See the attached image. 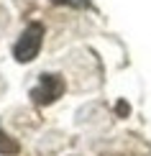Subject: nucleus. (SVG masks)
Returning <instances> with one entry per match:
<instances>
[{
  "instance_id": "nucleus-1",
  "label": "nucleus",
  "mask_w": 151,
  "mask_h": 156,
  "mask_svg": "<svg viewBox=\"0 0 151 156\" xmlns=\"http://www.w3.org/2000/svg\"><path fill=\"white\" fill-rule=\"evenodd\" d=\"M41 44H44V26L41 23H28L26 26V31L21 34V38L16 41V46H13V56H16V62H34L38 56V51H41Z\"/></svg>"
},
{
  "instance_id": "nucleus-2",
  "label": "nucleus",
  "mask_w": 151,
  "mask_h": 156,
  "mask_svg": "<svg viewBox=\"0 0 151 156\" xmlns=\"http://www.w3.org/2000/svg\"><path fill=\"white\" fill-rule=\"evenodd\" d=\"M64 95V80L59 74H41L38 77V84L31 90V100L36 105H49V102L59 100Z\"/></svg>"
},
{
  "instance_id": "nucleus-3",
  "label": "nucleus",
  "mask_w": 151,
  "mask_h": 156,
  "mask_svg": "<svg viewBox=\"0 0 151 156\" xmlns=\"http://www.w3.org/2000/svg\"><path fill=\"white\" fill-rule=\"evenodd\" d=\"M18 151H21V144L10 138L5 131H0V156H16Z\"/></svg>"
},
{
  "instance_id": "nucleus-4",
  "label": "nucleus",
  "mask_w": 151,
  "mask_h": 156,
  "mask_svg": "<svg viewBox=\"0 0 151 156\" xmlns=\"http://www.w3.org/2000/svg\"><path fill=\"white\" fill-rule=\"evenodd\" d=\"M54 3H64V5H87V3H84V0H54Z\"/></svg>"
},
{
  "instance_id": "nucleus-5",
  "label": "nucleus",
  "mask_w": 151,
  "mask_h": 156,
  "mask_svg": "<svg viewBox=\"0 0 151 156\" xmlns=\"http://www.w3.org/2000/svg\"><path fill=\"white\" fill-rule=\"evenodd\" d=\"M118 113H120V115L128 113V105H126V102H120V105H118Z\"/></svg>"
}]
</instances>
